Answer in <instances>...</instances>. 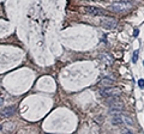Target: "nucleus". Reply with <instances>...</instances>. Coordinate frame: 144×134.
I'll return each mask as SVG.
<instances>
[{
  "mask_svg": "<svg viewBox=\"0 0 144 134\" xmlns=\"http://www.w3.org/2000/svg\"><path fill=\"white\" fill-rule=\"evenodd\" d=\"M133 7V4L126 0H120V1H114L109 5V10L114 13H125L128 12Z\"/></svg>",
  "mask_w": 144,
  "mask_h": 134,
  "instance_id": "f257e3e1",
  "label": "nucleus"
},
{
  "mask_svg": "<svg viewBox=\"0 0 144 134\" xmlns=\"http://www.w3.org/2000/svg\"><path fill=\"white\" fill-rule=\"evenodd\" d=\"M121 95V90L115 86H108V87H102L100 90V96L103 98H109V97H119Z\"/></svg>",
  "mask_w": 144,
  "mask_h": 134,
  "instance_id": "f03ea898",
  "label": "nucleus"
},
{
  "mask_svg": "<svg viewBox=\"0 0 144 134\" xmlns=\"http://www.w3.org/2000/svg\"><path fill=\"white\" fill-rule=\"evenodd\" d=\"M100 24L102 28L105 29H115L116 25H118V21L115 18H112V17H105V18H101L100 19Z\"/></svg>",
  "mask_w": 144,
  "mask_h": 134,
  "instance_id": "7ed1b4c3",
  "label": "nucleus"
},
{
  "mask_svg": "<svg viewBox=\"0 0 144 134\" xmlns=\"http://www.w3.org/2000/svg\"><path fill=\"white\" fill-rule=\"evenodd\" d=\"M111 122H112L114 126H125V124H124V118H122V111L112 114V116H111Z\"/></svg>",
  "mask_w": 144,
  "mask_h": 134,
  "instance_id": "20e7f679",
  "label": "nucleus"
},
{
  "mask_svg": "<svg viewBox=\"0 0 144 134\" xmlns=\"http://www.w3.org/2000/svg\"><path fill=\"white\" fill-rule=\"evenodd\" d=\"M114 84H115V80L112 79L111 77H103V78L100 80V83H99V85H100L101 87H108V86H112V85H114Z\"/></svg>",
  "mask_w": 144,
  "mask_h": 134,
  "instance_id": "39448f33",
  "label": "nucleus"
},
{
  "mask_svg": "<svg viewBox=\"0 0 144 134\" xmlns=\"http://www.w3.org/2000/svg\"><path fill=\"white\" fill-rule=\"evenodd\" d=\"M15 111H16V107L15 105H9V107H5L1 110V115L4 117H11L12 115H15Z\"/></svg>",
  "mask_w": 144,
  "mask_h": 134,
  "instance_id": "423d86ee",
  "label": "nucleus"
},
{
  "mask_svg": "<svg viewBox=\"0 0 144 134\" xmlns=\"http://www.w3.org/2000/svg\"><path fill=\"white\" fill-rule=\"evenodd\" d=\"M87 12H88L89 15H93V16H103V15H105L103 10H101V9H99V7H93V6L87 7Z\"/></svg>",
  "mask_w": 144,
  "mask_h": 134,
  "instance_id": "0eeeda50",
  "label": "nucleus"
},
{
  "mask_svg": "<svg viewBox=\"0 0 144 134\" xmlns=\"http://www.w3.org/2000/svg\"><path fill=\"white\" fill-rule=\"evenodd\" d=\"M122 118H124V124L125 126H133V118L131 117V115L126 114V113H122Z\"/></svg>",
  "mask_w": 144,
  "mask_h": 134,
  "instance_id": "6e6552de",
  "label": "nucleus"
},
{
  "mask_svg": "<svg viewBox=\"0 0 144 134\" xmlns=\"http://www.w3.org/2000/svg\"><path fill=\"white\" fill-rule=\"evenodd\" d=\"M100 59H101V60H103V61H106L107 64H112V62H113L112 56H111L109 54H106V53L101 54V55H100Z\"/></svg>",
  "mask_w": 144,
  "mask_h": 134,
  "instance_id": "1a4fd4ad",
  "label": "nucleus"
},
{
  "mask_svg": "<svg viewBox=\"0 0 144 134\" xmlns=\"http://www.w3.org/2000/svg\"><path fill=\"white\" fill-rule=\"evenodd\" d=\"M13 129H15V124H13V123H11V122L5 123V126H4V130H6V132H12Z\"/></svg>",
  "mask_w": 144,
  "mask_h": 134,
  "instance_id": "9d476101",
  "label": "nucleus"
},
{
  "mask_svg": "<svg viewBox=\"0 0 144 134\" xmlns=\"http://www.w3.org/2000/svg\"><path fill=\"white\" fill-rule=\"evenodd\" d=\"M138 55H139V50H134V52H133V56H132V61H133V62H137Z\"/></svg>",
  "mask_w": 144,
  "mask_h": 134,
  "instance_id": "9b49d317",
  "label": "nucleus"
},
{
  "mask_svg": "<svg viewBox=\"0 0 144 134\" xmlns=\"http://www.w3.org/2000/svg\"><path fill=\"white\" fill-rule=\"evenodd\" d=\"M138 86L140 89H144V79H139L138 80Z\"/></svg>",
  "mask_w": 144,
  "mask_h": 134,
  "instance_id": "f8f14e48",
  "label": "nucleus"
},
{
  "mask_svg": "<svg viewBox=\"0 0 144 134\" xmlns=\"http://www.w3.org/2000/svg\"><path fill=\"white\" fill-rule=\"evenodd\" d=\"M138 32H139V31H138V29H136V30L133 31V35H134V36H137V35H138Z\"/></svg>",
  "mask_w": 144,
  "mask_h": 134,
  "instance_id": "ddd939ff",
  "label": "nucleus"
},
{
  "mask_svg": "<svg viewBox=\"0 0 144 134\" xmlns=\"http://www.w3.org/2000/svg\"><path fill=\"white\" fill-rule=\"evenodd\" d=\"M1 105H3V98L0 97V107H1Z\"/></svg>",
  "mask_w": 144,
  "mask_h": 134,
  "instance_id": "4468645a",
  "label": "nucleus"
},
{
  "mask_svg": "<svg viewBox=\"0 0 144 134\" xmlns=\"http://www.w3.org/2000/svg\"><path fill=\"white\" fill-rule=\"evenodd\" d=\"M143 65H144V61H143Z\"/></svg>",
  "mask_w": 144,
  "mask_h": 134,
  "instance_id": "2eb2a0df",
  "label": "nucleus"
}]
</instances>
